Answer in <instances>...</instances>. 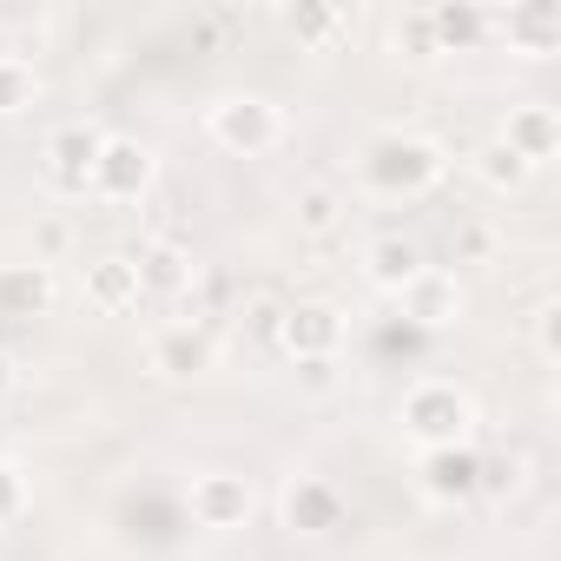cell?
Instances as JSON below:
<instances>
[{
  "label": "cell",
  "instance_id": "obj_18",
  "mask_svg": "<svg viewBox=\"0 0 561 561\" xmlns=\"http://www.w3.org/2000/svg\"><path fill=\"white\" fill-rule=\"evenodd\" d=\"M285 27H291L311 54H331V47L357 27V14H344V8H291V14H285Z\"/></svg>",
  "mask_w": 561,
  "mask_h": 561
},
{
  "label": "cell",
  "instance_id": "obj_15",
  "mask_svg": "<svg viewBox=\"0 0 561 561\" xmlns=\"http://www.w3.org/2000/svg\"><path fill=\"white\" fill-rule=\"evenodd\" d=\"M423 489L436 495V502H462V495H476V449H423Z\"/></svg>",
  "mask_w": 561,
  "mask_h": 561
},
{
  "label": "cell",
  "instance_id": "obj_29",
  "mask_svg": "<svg viewBox=\"0 0 561 561\" xmlns=\"http://www.w3.org/2000/svg\"><path fill=\"white\" fill-rule=\"evenodd\" d=\"M0 60H21V47H14V27L0 21Z\"/></svg>",
  "mask_w": 561,
  "mask_h": 561
},
{
  "label": "cell",
  "instance_id": "obj_9",
  "mask_svg": "<svg viewBox=\"0 0 561 561\" xmlns=\"http://www.w3.org/2000/svg\"><path fill=\"white\" fill-rule=\"evenodd\" d=\"M133 271H139V298H185L192 277H198V264H192V251L179 238H146Z\"/></svg>",
  "mask_w": 561,
  "mask_h": 561
},
{
  "label": "cell",
  "instance_id": "obj_11",
  "mask_svg": "<svg viewBox=\"0 0 561 561\" xmlns=\"http://www.w3.org/2000/svg\"><path fill=\"white\" fill-rule=\"evenodd\" d=\"M152 370H159V377H198V370H211V331L192 324V318L165 324V331L152 337Z\"/></svg>",
  "mask_w": 561,
  "mask_h": 561
},
{
  "label": "cell",
  "instance_id": "obj_16",
  "mask_svg": "<svg viewBox=\"0 0 561 561\" xmlns=\"http://www.w3.org/2000/svg\"><path fill=\"white\" fill-rule=\"evenodd\" d=\"M54 305V264H8L0 271V311L34 318Z\"/></svg>",
  "mask_w": 561,
  "mask_h": 561
},
{
  "label": "cell",
  "instance_id": "obj_1",
  "mask_svg": "<svg viewBox=\"0 0 561 561\" xmlns=\"http://www.w3.org/2000/svg\"><path fill=\"white\" fill-rule=\"evenodd\" d=\"M469 423H476V403H469L462 383H449V377L410 383V397H403V430H410L423 449H456V443L469 436Z\"/></svg>",
  "mask_w": 561,
  "mask_h": 561
},
{
  "label": "cell",
  "instance_id": "obj_7",
  "mask_svg": "<svg viewBox=\"0 0 561 561\" xmlns=\"http://www.w3.org/2000/svg\"><path fill=\"white\" fill-rule=\"evenodd\" d=\"M397 305H403V318H416L423 331H443V324H456V318H462V285H456V271L423 264L410 285L397 291Z\"/></svg>",
  "mask_w": 561,
  "mask_h": 561
},
{
  "label": "cell",
  "instance_id": "obj_12",
  "mask_svg": "<svg viewBox=\"0 0 561 561\" xmlns=\"http://www.w3.org/2000/svg\"><path fill=\"white\" fill-rule=\"evenodd\" d=\"M285 522H291L298 535H331V528H344V495H337L324 476H298V482L285 489Z\"/></svg>",
  "mask_w": 561,
  "mask_h": 561
},
{
  "label": "cell",
  "instance_id": "obj_21",
  "mask_svg": "<svg viewBox=\"0 0 561 561\" xmlns=\"http://www.w3.org/2000/svg\"><path fill=\"white\" fill-rule=\"evenodd\" d=\"M34 100H41L34 60H0V113H27Z\"/></svg>",
  "mask_w": 561,
  "mask_h": 561
},
{
  "label": "cell",
  "instance_id": "obj_28",
  "mask_svg": "<svg viewBox=\"0 0 561 561\" xmlns=\"http://www.w3.org/2000/svg\"><path fill=\"white\" fill-rule=\"evenodd\" d=\"M14 383H21V370H14V357H8V351H0V397H8Z\"/></svg>",
  "mask_w": 561,
  "mask_h": 561
},
{
  "label": "cell",
  "instance_id": "obj_6",
  "mask_svg": "<svg viewBox=\"0 0 561 561\" xmlns=\"http://www.w3.org/2000/svg\"><path fill=\"white\" fill-rule=\"evenodd\" d=\"M277 344H285L298 364H305V357H337V351H344V311L324 305V298H311V305H285Z\"/></svg>",
  "mask_w": 561,
  "mask_h": 561
},
{
  "label": "cell",
  "instance_id": "obj_19",
  "mask_svg": "<svg viewBox=\"0 0 561 561\" xmlns=\"http://www.w3.org/2000/svg\"><path fill=\"white\" fill-rule=\"evenodd\" d=\"M469 172H476V179H482L489 192H522V179H528L535 165H528V159H515V152H508L502 139H489V146H482V152L469 159Z\"/></svg>",
  "mask_w": 561,
  "mask_h": 561
},
{
  "label": "cell",
  "instance_id": "obj_22",
  "mask_svg": "<svg viewBox=\"0 0 561 561\" xmlns=\"http://www.w3.org/2000/svg\"><path fill=\"white\" fill-rule=\"evenodd\" d=\"M528 482V456L522 449H508V456H476V489H489V495H515Z\"/></svg>",
  "mask_w": 561,
  "mask_h": 561
},
{
  "label": "cell",
  "instance_id": "obj_27",
  "mask_svg": "<svg viewBox=\"0 0 561 561\" xmlns=\"http://www.w3.org/2000/svg\"><path fill=\"white\" fill-rule=\"evenodd\" d=\"M14 508H21V476H14L8 462H0V522H8Z\"/></svg>",
  "mask_w": 561,
  "mask_h": 561
},
{
  "label": "cell",
  "instance_id": "obj_4",
  "mask_svg": "<svg viewBox=\"0 0 561 561\" xmlns=\"http://www.w3.org/2000/svg\"><path fill=\"white\" fill-rule=\"evenodd\" d=\"M100 146H106V133L93 126V119H67V126H54V139H47V192H60V198H87L93 192V165H100Z\"/></svg>",
  "mask_w": 561,
  "mask_h": 561
},
{
  "label": "cell",
  "instance_id": "obj_13",
  "mask_svg": "<svg viewBox=\"0 0 561 561\" xmlns=\"http://www.w3.org/2000/svg\"><path fill=\"white\" fill-rule=\"evenodd\" d=\"M87 305L100 318H126L139 305V271H133V257H93L87 264Z\"/></svg>",
  "mask_w": 561,
  "mask_h": 561
},
{
  "label": "cell",
  "instance_id": "obj_20",
  "mask_svg": "<svg viewBox=\"0 0 561 561\" xmlns=\"http://www.w3.org/2000/svg\"><path fill=\"white\" fill-rule=\"evenodd\" d=\"M495 251H502V225L495 218H482V211L456 218V264H495Z\"/></svg>",
  "mask_w": 561,
  "mask_h": 561
},
{
  "label": "cell",
  "instance_id": "obj_26",
  "mask_svg": "<svg viewBox=\"0 0 561 561\" xmlns=\"http://www.w3.org/2000/svg\"><path fill=\"white\" fill-rule=\"evenodd\" d=\"M298 370H305V383H311V390H331V383H337V357H305Z\"/></svg>",
  "mask_w": 561,
  "mask_h": 561
},
{
  "label": "cell",
  "instance_id": "obj_25",
  "mask_svg": "<svg viewBox=\"0 0 561 561\" xmlns=\"http://www.w3.org/2000/svg\"><path fill=\"white\" fill-rule=\"evenodd\" d=\"M554 318H561L554 305H535V318H528V331H535V351H541V364H554V351H561V344H554Z\"/></svg>",
  "mask_w": 561,
  "mask_h": 561
},
{
  "label": "cell",
  "instance_id": "obj_3",
  "mask_svg": "<svg viewBox=\"0 0 561 561\" xmlns=\"http://www.w3.org/2000/svg\"><path fill=\"white\" fill-rule=\"evenodd\" d=\"M443 172H449V159H443L436 139H377L370 159H364V179H370L377 192H403V198L430 192Z\"/></svg>",
  "mask_w": 561,
  "mask_h": 561
},
{
  "label": "cell",
  "instance_id": "obj_24",
  "mask_svg": "<svg viewBox=\"0 0 561 561\" xmlns=\"http://www.w3.org/2000/svg\"><path fill=\"white\" fill-rule=\"evenodd\" d=\"M397 47H410V60L443 54V47H436V27H430V8H416V14H403V21H397Z\"/></svg>",
  "mask_w": 561,
  "mask_h": 561
},
{
  "label": "cell",
  "instance_id": "obj_23",
  "mask_svg": "<svg viewBox=\"0 0 561 561\" xmlns=\"http://www.w3.org/2000/svg\"><path fill=\"white\" fill-rule=\"evenodd\" d=\"M73 251V225L60 218V211H47L41 225H34V264H54V257H67Z\"/></svg>",
  "mask_w": 561,
  "mask_h": 561
},
{
  "label": "cell",
  "instance_id": "obj_5",
  "mask_svg": "<svg viewBox=\"0 0 561 561\" xmlns=\"http://www.w3.org/2000/svg\"><path fill=\"white\" fill-rule=\"evenodd\" d=\"M146 185H152V152H146L139 139H106L87 198H100V205H133Z\"/></svg>",
  "mask_w": 561,
  "mask_h": 561
},
{
  "label": "cell",
  "instance_id": "obj_2",
  "mask_svg": "<svg viewBox=\"0 0 561 561\" xmlns=\"http://www.w3.org/2000/svg\"><path fill=\"white\" fill-rule=\"evenodd\" d=\"M205 133L225 152L257 159V152H271L277 139H285V113H277L271 100H257V93H231V100H211L205 106Z\"/></svg>",
  "mask_w": 561,
  "mask_h": 561
},
{
  "label": "cell",
  "instance_id": "obj_8",
  "mask_svg": "<svg viewBox=\"0 0 561 561\" xmlns=\"http://www.w3.org/2000/svg\"><path fill=\"white\" fill-rule=\"evenodd\" d=\"M192 522L198 528H244L251 522V482L231 476V469L192 476Z\"/></svg>",
  "mask_w": 561,
  "mask_h": 561
},
{
  "label": "cell",
  "instance_id": "obj_14",
  "mask_svg": "<svg viewBox=\"0 0 561 561\" xmlns=\"http://www.w3.org/2000/svg\"><path fill=\"white\" fill-rule=\"evenodd\" d=\"M416 271H423V251H416L410 238L383 231V238H370V244H364V277H370L377 291H390V298H397V291L410 285V277H416Z\"/></svg>",
  "mask_w": 561,
  "mask_h": 561
},
{
  "label": "cell",
  "instance_id": "obj_17",
  "mask_svg": "<svg viewBox=\"0 0 561 561\" xmlns=\"http://www.w3.org/2000/svg\"><path fill=\"white\" fill-rule=\"evenodd\" d=\"M291 218H298L305 238H337L344 231V192L337 185H305L291 198Z\"/></svg>",
  "mask_w": 561,
  "mask_h": 561
},
{
  "label": "cell",
  "instance_id": "obj_10",
  "mask_svg": "<svg viewBox=\"0 0 561 561\" xmlns=\"http://www.w3.org/2000/svg\"><path fill=\"white\" fill-rule=\"evenodd\" d=\"M502 146L528 165H548L554 146H561V119L548 100H528V106H508V126H502Z\"/></svg>",
  "mask_w": 561,
  "mask_h": 561
}]
</instances>
